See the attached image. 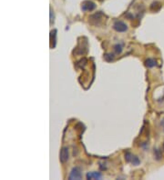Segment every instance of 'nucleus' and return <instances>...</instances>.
<instances>
[{"label": "nucleus", "instance_id": "obj_8", "mask_svg": "<svg viewBox=\"0 0 164 180\" xmlns=\"http://www.w3.org/2000/svg\"><path fill=\"white\" fill-rule=\"evenodd\" d=\"M145 65H146L147 67L151 68V67H154L157 65V63H156V60H154L153 58H148L145 61Z\"/></svg>", "mask_w": 164, "mask_h": 180}, {"label": "nucleus", "instance_id": "obj_12", "mask_svg": "<svg viewBox=\"0 0 164 180\" xmlns=\"http://www.w3.org/2000/svg\"><path fill=\"white\" fill-rule=\"evenodd\" d=\"M104 58H105L106 61H108V62H111V61L114 60V56H113L112 54H106V55L104 56Z\"/></svg>", "mask_w": 164, "mask_h": 180}, {"label": "nucleus", "instance_id": "obj_7", "mask_svg": "<svg viewBox=\"0 0 164 180\" xmlns=\"http://www.w3.org/2000/svg\"><path fill=\"white\" fill-rule=\"evenodd\" d=\"M160 8H161V4H160L159 2H158V1L153 2V3L150 5V9L151 11H153V12H158V11L160 10Z\"/></svg>", "mask_w": 164, "mask_h": 180}, {"label": "nucleus", "instance_id": "obj_1", "mask_svg": "<svg viewBox=\"0 0 164 180\" xmlns=\"http://www.w3.org/2000/svg\"><path fill=\"white\" fill-rule=\"evenodd\" d=\"M103 17H104V15L101 11H99L93 15H91L90 17H89V22L93 25V26H99L100 23L102 22L103 20Z\"/></svg>", "mask_w": 164, "mask_h": 180}, {"label": "nucleus", "instance_id": "obj_10", "mask_svg": "<svg viewBox=\"0 0 164 180\" xmlns=\"http://www.w3.org/2000/svg\"><path fill=\"white\" fill-rule=\"evenodd\" d=\"M131 163L133 166H139V165H140V159H139V157H138L137 156H134V155H133V157H132V158H131Z\"/></svg>", "mask_w": 164, "mask_h": 180}, {"label": "nucleus", "instance_id": "obj_14", "mask_svg": "<svg viewBox=\"0 0 164 180\" xmlns=\"http://www.w3.org/2000/svg\"><path fill=\"white\" fill-rule=\"evenodd\" d=\"M53 22H54V13L52 8H50V24H52Z\"/></svg>", "mask_w": 164, "mask_h": 180}, {"label": "nucleus", "instance_id": "obj_4", "mask_svg": "<svg viewBox=\"0 0 164 180\" xmlns=\"http://www.w3.org/2000/svg\"><path fill=\"white\" fill-rule=\"evenodd\" d=\"M96 8V4L90 0H86L81 5V9L84 12H88V11H93Z\"/></svg>", "mask_w": 164, "mask_h": 180}, {"label": "nucleus", "instance_id": "obj_3", "mask_svg": "<svg viewBox=\"0 0 164 180\" xmlns=\"http://www.w3.org/2000/svg\"><path fill=\"white\" fill-rule=\"evenodd\" d=\"M113 29L117 32H119V33H122V32H126L128 30V26L122 21H116L114 24H113Z\"/></svg>", "mask_w": 164, "mask_h": 180}, {"label": "nucleus", "instance_id": "obj_13", "mask_svg": "<svg viewBox=\"0 0 164 180\" xmlns=\"http://www.w3.org/2000/svg\"><path fill=\"white\" fill-rule=\"evenodd\" d=\"M132 157H133V155H132L131 153H130V152H127V153L125 154V160H126L128 163H131Z\"/></svg>", "mask_w": 164, "mask_h": 180}, {"label": "nucleus", "instance_id": "obj_15", "mask_svg": "<svg viewBox=\"0 0 164 180\" xmlns=\"http://www.w3.org/2000/svg\"><path fill=\"white\" fill-rule=\"evenodd\" d=\"M161 126L163 127V130H164V119H163V120L161 121Z\"/></svg>", "mask_w": 164, "mask_h": 180}, {"label": "nucleus", "instance_id": "obj_6", "mask_svg": "<svg viewBox=\"0 0 164 180\" xmlns=\"http://www.w3.org/2000/svg\"><path fill=\"white\" fill-rule=\"evenodd\" d=\"M86 176L87 179H101L102 174L100 172H89Z\"/></svg>", "mask_w": 164, "mask_h": 180}, {"label": "nucleus", "instance_id": "obj_5", "mask_svg": "<svg viewBox=\"0 0 164 180\" xmlns=\"http://www.w3.org/2000/svg\"><path fill=\"white\" fill-rule=\"evenodd\" d=\"M68 157H69L68 148H67V147L62 148V149L60 150V154H59V160H60V162L62 164L66 163L68 160Z\"/></svg>", "mask_w": 164, "mask_h": 180}, {"label": "nucleus", "instance_id": "obj_11", "mask_svg": "<svg viewBox=\"0 0 164 180\" xmlns=\"http://www.w3.org/2000/svg\"><path fill=\"white\" fill-rule=\"evenodd\" d=\"M114 51L116 54H120L122 52V46L120 44H117L114 46Z\"/></svg>", "mask_w": 164, "mask_h": 180}, {"label": "nucleus", "instance_id": "obj_16", "mask_svg": "<svg viewBox=\"0 0 164 180\" xmlns=\"http://www.w3.org/2000/svg\"><path fill=\"white\" fill-rule=\"evenodd\" d=\"M163 149H164V143H163Z\"/></svg>", "mask_w": 164, "mask_h": 180}, {"label": "nucleus", "instance_id": "obj_2", "mask_svg": "<svg viewBox=\"0 0 164 180\" xmlns=\"http://www.w3.org/2000/svg\"><path fill=\"white\" fill-rule=\"evenodd\" d=\"M68 179H69V180H80V179H82L81 168L78 167V166L73 167L72 170H71L70 173H69Z\"/></svg>", "mask_w": 164, "mask_h": 180}, {"label": "nucleus", "instance_id": "obj_9", "mask_svg": "<svg viewBox=\"0 0 164 180\" xmlns=\"http://www.w3.org/2000/svg\"><path fill=\"white\" fill-rule=\"evenodd\" d=\"M154 156H155V158L156 160L159 161L161 158H162V153H161V150L159 149V148H156L154 149Z\"/></svg>", "mask_w": 164, "mask_h": 180}]
</instances>
